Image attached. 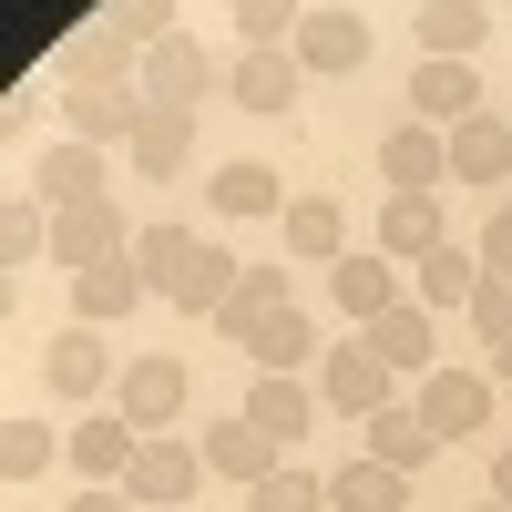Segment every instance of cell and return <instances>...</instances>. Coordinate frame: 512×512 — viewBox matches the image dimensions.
Segmentation results:
<instances>
[{"label":"cell","instance_id":"obj_34","mask_svg":"<svg viewBox=\"0 0 512 512\" xmlns=\"http://www.w3.org/2000/svg\"><path fill=\"white\" fill-rule=\"evenodd\" d=\"M246 512H328V472H297V461H277V472L246 492Z\"/></svg>","mask_w":512,"mask_h":512},{"label":"cell","instance_id":"obj_43","mask_svg":"<svg viewBox=\"0 0 512 512\" xmlns=\"http://www.w3.org/2000/svg\"><path fill=\"white\" fill-rule=\"evenodd\" d=\"M502 11H512V0H502Z\"/></svg>","mask_w":512,"mask_h":512},{"label":"cell","instance_id":"obj_36","mask_svg":"<svg viewBox=\"0 0 512 512\" xmlns=\"http://www.w3.org/2000/svg\"><path fill=\"white\" fill-rule=\"evenodd\" d=\"M297 21H308V0H236L246 41H297Z\"/></svg>","mask_w":512,"mask_h":512},{"label":"cell","instance_id":"obj_3","mask_svg":"<svg viewBox=\"0 0 512 512\" xmlns=\"http://www.w3.org/2000/svg\"><path fill=\"white\" fill-rule=\"evenodd\" d=\"M195 482H205V451H195V431H144L134 472H123V492H134L144 512H185V502H195Z\"/></svg>","mask_w":512,"mask_h":512},{"label":"cell","instance_id":"obj_2","mask_svg":"<svg viewBox=\"0 0 512 512\" xmlns=\"http://www.w3.org/2000/svg\"><path fill=\"white\" fill-rule=\"evenodd\" d=\"M134 82H144V103H154V113H195L205 93H226V62L205 52L195 31H164L154 52H144V72H134Z\"/></svg>","mask_w":512,"mask_h":512},{"label":"cell","instance_id":"obj_8","mask_svg":"<svg viewBox=\"0 0 512 512\" xmlns=\"http://www.w3.org/2000/svg\"><path fill=\"white\" fill-rule=\"evenodd\" d=\"M297 93H308V62L287 41H246L226 62V103H246V113H297Z\"/></svg>","mask_w":512,"mask_h":512},{"label":"cell","instance_id":"obj_20","mask_svg":"<svg viewBox=\"0 0 512 512\" xmlns=\"http://www.w3.org/2000/svg\"><path fill=\"white\" fill-rule=\"evenodd\" d=\"M359 338H369V349L390 359L400 379H431V369H441V318L420 308V297H400V308H390V318H369Z\"/></svg>","mask_w":512,"mask_h":512},{"label":"cell","instance_id":"obj_32","mask_svg":"<svg viewBox=\"0 0 512 512\" xmlns=\"http://www.w3.org/2000/svg\"><path fill=\"white\" fill-rule=\"evenodd\" d=\"M52 461H62V431H41L31 410H21V420H0V482H11V492H31Z\"/></svg>","mask_w":512,"mask_h":512},{"label":"cell","instance_id":"obj_25","mask_svg":"<svg viewBox=\"0 0 512 512\" xmlns=\"http://www.w3.org/2000/svg\"><path fill=\"white\" fill-rule=\"evenodd\" d=\"M472 287H482V256H472V246H451V236L410 267V297H420L431 318H461V308H472Z\"/></svg>","mask_w":512,"mask_h":512},{"label":"cell","instance_id":"obj_27","mask_svg":"<svg viewBox=\"0 0 512 512\" xmlns=\"http://www.w3.org/2000/svg\"><path fill=\"white\" fill-rule=\"evenodd\" d=\"M123 164H134L144 185H175L185 164H195V113H144V134L123 144Z\"/></svg>","mask_w":512,"mask_h":512},{"label":"cell","instance_id":"obj_12","mask_svg":"<svg viewBox=\"0 0 512 512\" xmlns=\"http://www.w3.org/2000/svg\"><path fill=\"white\" fill-rule=\"evenodd\" d=\"M318 410H328V400H318V379H308V369H256V390H246V420H256L277 451H287V441H308V420H318Z\"/></svg>","mask_w":512,"mask_h":512},{"label":"cell","instance_id":"obj_5","mask_svg":"<svg viewBox=\"0 0 512 512\" xmlns=\"http://www.w3.org/2000/svg\"><path fill=\"white\" fill-rule=\"evenodd\" d=\"M134 72H144V41H123L113 11H93L82 31L52 41V82H62V93H72V82H134Z\"/></svg>","mask_w":512,"mask_h":512},{"label":"cell","instance_id":"obj_6","mask_svg":"<svg viewBox=\"0 0 512 512\" xmlns=\"http://www.w3.org/2000/svg\"><path fill=\"white\" fill-rule=\"evenodd\" d=\"M144 82H72V93H62V134H82V144H134L144 134Z\"/></svg>","mask_w":512,"mask_h":512},{"label":"cell","instance_id":"obj_39","mask_svg":"<svg viewBox=\"0 0 512 512\" xmlns=\"http://www.w3.org/2000/svg\"><path fill=\"white\" fill-rule=\"evenodd\" d=\"M72 512H144V502L123 492V482H82V492H72Z\"/></svg>","mask_w":512,"mask_h":512},{"label":"cell","instance_id":"obj_10","mask_svg":"<svg viewBox=\"0 0 512 512\" xmlns=\"http://www.w3.org/2000/svg\"><path fill=\"white\" fill-rule=\"evenodd\" d=\"M492 400H502V390H492V369H431V379L410 390V410L431 420L441 441H472L482 420H492Z\"/></svg>","mask_w":512,"mask_h":512},{"label":"cell","instance_id":"obj_26","mask_svg":"<svg viewBox=\"0 0 512 512\" xmlns=\"http://www.w3.org/2000/svg\"><path fill=\"white\" fill-rule=\"evenodd\" d=\"M205 205H216V216H287V185H277V164L226 154V164H216V185H205Z\"/></svg>","mask_w":512,"mask_h":512},{"label":"cell","instance_id":"obj_23","mask_svg":"<svg viewBox=\"0 0 512 512\" xmlns=\"http://www.w3.org/2000/svg\"><path fill=\"white\" fill-rule=\"evenodd\" d=\"M410 113L431 123V134L472 123V113H482V82H472V62H431V52H420V72H410Z\"/></svg>","mask_w":512,"mask_h":512},{"label":"cell","instance_id":"obj_40","mask_svg":"<svg viewBox=\"0 0 512 512\" xmlns=\"http://www.w3.org/2000/svg\"><path fill=\"white\" fill-rule=\"evenodd\" d=\"M492 502H502V512H512V441H502V451H492Z\"/></svg>","mask_w":512,"mask_h":512},{"label":"cell","instance_id":"obj_31","mask_svg":"<svg viewBox=\"0 0 512 512\" xmlns=\"http://www.w3.org/2000/svg\"><path fill=\"white\" fill-rule=\"evenodd\" d=\"M277 308H297V297H287V267H246V277H236V297H226V308H216V328H226L236 349H246V338L267 328Z\"/></svg>","mask_w":512,"mask_h":512},{"label":"cell","instance_id":"obj_13","mask_svg":"<svg viewBox=\"0 0 512 512\" xmlns=\"http://www.w3.org/2000/svg\"><path fill=\"white\" fill-rule=\"evenodd\" d=\"M144 297H154V287H144V256L123 246V256H103V267H82V277H72V318H82V328H123Z\"/></svg>","mask_w":512,"mask_h":512},{"label":"cell","instance_id":"obj_19","mask_svg":"<svg viewBox=\"0 0 512 512\" xmlns=\"http://www.w3.org/2000/svg\"><path fill=\"white\" fill-rule=\"evenodd\" d=\"M359 451H369V461H390V472H410V482H420V472L441 461V431H431V420H420L410 400H390V410H369V420H359Z\"/></svg>","mask_w":512,"mask_h":512},{"label":"cell","instance_id":"obj_17","mask_svg":"<svg viewBox=\"0 0 512 512\" xmlns=\"http://www.w3.org/2000/svg\"><path fill=\"white\" fill-rule=\"evenodd\" d=\"M328 297H338V318H349V328L390 318V308H400V256H379V246L359 256V246H349V256L328 267Z\"/></svg>","mask_w":512,"mask_h":512},{"label":"cell","instance_id":"obj_21","mask_svg":"<svg viewBox=\"0 0 512 512\" xmlns=\"http://www.w3.org/2000/svg\"><path fill=\"white\" fill-rule=\"evenodd\" d=\"M287 52L308 62V82H338V72H359V62H369V21H359V11H308Z\"/></svg>","mask_w":512,"mask_h":512},{"label":"cell","instance_id":"obj_7","mask_svg":"<svg viewBox=\"0 0 512 512\" xmlns=\"http://www.w3.org/2000/svg\"><path fill=\"white\" fill-rule=\"evenodd\" d=\"M185 400H195L185 359H123V379H113V410L134 431H185Z\"/></svg>","mask_w":512,"mask_h":512},{"label":"cell","instance_id":"obj_15","mask_svg":"<svg viewBox=\"0 0 512 512\" xmlns=\"http://www.w3.org/2000/svg\"><path fill=\"white\" fill-rule=\"evenodd\" d=\"M379 185H390V195H451V134L400 123V134L379 144Z\"/></svg>","mask_w":512,"mask_h":512},{"label":"cell","instance_id":"obj_28","mask_svg":"<svg viewBox=\"0 0 512 512\" xmlns=\"http://www.w3.org/2000/svg\"><path fill=\"white\" fill-rule=\"evenodd\" d=\"M328 512H410V472H390V461H338L328 472Z\"/></svg>","mask_w":512,"mask_h":512},{"label":"cell","instance_id":"obj_14","mask_svg":"<svg viewBox=\"0 0 512 512\" xmlns=\"http://www.w3.org/2000/svg\"><path fill=\"white\" fill-rule=\"evenodd\" d=\"M41 379H52V400H93L103 390V379H123L113 369V349H103V328H52V338H41Z\"/></svg>","mask_w":512,"mask_h":512},{"label":"cell","instance_id":"obj_9","mask_svg":"<svg viewBox=\"0 0 512 512\" xmlns=\"http://www.w3.org/2000/svg\"><path fill=\"white\" fill-rule=\"evenodd\" d=\"M31 195L52 205V216H62V205H93V195H113V154L82 144V134L41 144V154H31Z\"/></svg>","mask_w":512,"mask_h":512},{"label":"cell","instance_id":"obj_4","mask_svg":"<svg viewBox=\"0 0 512 512\" xmlns=\"http://www.w3.org/2000/svg\"><path fill=\"white\" fill-rule=\"evenodd\" d=\"M318 400L338 410V420H369V410H390L400 400V369L369 349V338H349V349H328L318 359Z\"/></svg>","mask_w":512,"mask_h":512},{"label":"cell","instance_id":"obj_41","mask_svg":"<svg viewBox=\"0 0 512 512\" xmlns=\"http://www.w3.org/2000/svg\"><path fill=\"white\" fill-rule=\"evenodd\" d=\"M492 390H512V338H502V349H492Z\"/></svg>","mask_w":512,"mask_h":512},{"label":"cell","instance_id":"obj_11","mask_svg":"<svg viewBox=\"0 0 512 512\" xmlns=\"http://www.w3.org/2000/svg\"><path fill=\"white\" fill-rule=\"evenodd\" d=\"M144 226H123V205L113 195H93V205H62V216H52V267H103V256H123V246H134Z\"/></svg>","mask_w":512,"mask_h":512},{"label":"cell","instance_id":"obj_29","mask_svg":"<svg viewBox=\"0 0 512 512\" xmlns=\"http://www.w3.org/2000/svg\"><path fill=\"white\" fill-rule=\"evenodd\" d=\"M420 52H431V62H472V41L492 31V0H420Z\"/></svg>","mask_w":512,"mask_h":512},{"label":"cell","instance_id":"obj_22","mask_svg":"<svg viewBox=\"0 0 512 512\" xmlns=\"http://www.w3.org/2000/svg\"><path fill=\"white\" fill-rule=\"evenodd\" d=\"M134 451H144V431H134L123 410H103V420H82V431H62V461H72L82 482H123V472H134Z\"/></svg>","mask_w":512,"mask_h":512},{"label":"cell","instance_id":"obj_35","mask_svg":"<svg viewBox=\"0 0 512 512\" xmlns=\"http://www.w3.org/2000/svg\"><path fill=\"white\" fill-rule=\"evenodd\" d=\"M461 318H472V338H482V349H502V338H512V277H482Z\"/></svg>","mask_w":512,"mask_h":512},{"label":"cell","instance_id":"obj_37","mask_svg":"<svg viewBox=\"0 0 512 512\" xmlns=\"http://www.w3.org/2000/svg\"><path fill=\"white\" fill-rule=\"evenodd\" d=\"M113 31L154 52V41H164V31H185V21H175V0H113Z\"/></svg>","mask_w":512,"mask_h":512},{"label":"cell","instance_id":"obj_38","mask_svg":"<svg viewBox=\"0 0 512 512\" xmlns=\"http://www.w3.org/2000/svg\"><path fill=\"white\" fill-rule=\"evenodd\" d=\"M472 256H482V277H512V205H492V226L472 236Z\"/></svg>","mask_w":512,"mask_h":512},{"label":"cell","instance_id":"obj_1","mask_svg":"<svg viewBox=\"0 0 512 512\" xmlns=\"http://www.w3.org/2000/svg\"><path fill=\"white\" fill-rule=\"evenodd\" d=\"M134 256H144V287L164 297V308H185V318H216L226 297H236V277H246V256L205 246L195 226H144Z\"/></svg>","mask_w":512,"mask_h":512},{"label":"cell","instance_id":"obj_33","mask_svg":"<svg viewBox=\"0 0 512 512\" xmlns=\"http://www.w3.org/2000/svg\"><path fill=\"white\" fill-rule=\"evenodd\" d=\"M246 359H256V369H308V359H328V349H318V318H308V308H277L267 328L246 338Z\"/></svg>","mask_w":512,"mask_h":512},{"label":"cell","instance_id":"obj_16","mask_svg":"<svg viewBox=\"0 0 512 512\" xmlns=\"http://www.w3.org/2000/svg\"><path fill=\"white\" fill-rule=\"evenodd\" d=\"M195 451H205V472H216V482H236V492H256V482H267L277 461H287V451L246 420V410H226L216 431H195Z\"/></svg>","mask_w":512,"mask_h":512},{"label":"cell","instance_id":"obj_24","mask_svg":"<svg viewBox=\"0 0 512 512\" xmlns=\"http://www.w3.org/2000/svg\"><path fill=\"white\" fill-rule=\"evenodd\" d=\"M451 185H512V123L492 103L472 123H451Z\"/></svg>","mask_w":512,"mask_h":512},{"label":"cell","instance_id":"obj_42","mask_svg":"<svg viewBox=\"0 0 512 512\" xmlns=\"http://www.w3.org/2000/svg\"><path fill=\"white\" fill-rule=\"evenodd\" d=\"M472 512H502V502H472Z\"/></svg>","mask_w":512,"mask_h":512},{"label":"cell","instance_id":"obj_18","mask_svg":"<svg viewBox=\"0 0 512 512\" xmlns=\"http://www.w3.org/2000/svg\"><path fill=\"white\" fill-rule=\"evenodd\" d=\"M277 246L297 256V267H338V256H349V205H338V195H287Z\"/></svg>","mask_w":512,"mask_h":512},{"label":"cell","instance_id":"obj_30","mask_svg":"<svg viewBox=\"0 0 512 512\" xmlns=\"http://www.w3.org/2000/svg\"><path fill=\"white\" fill-rule=\"evenodd\" d=\"M431 246H441V195H390V205H379V256L420 267Z\"/></svg>","mask_w":512,"mask_h":512}]
</instances>
